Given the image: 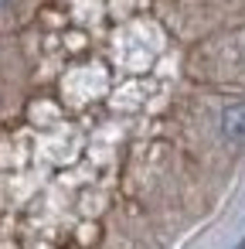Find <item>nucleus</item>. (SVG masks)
Masks as SVG:
<instances>
[{
    "mask_svg": "<svg viewBox=\"0 0 245 249\" xmlns=\"http://www.w3.org/2000/svg\"><path fill=\"white\" fill-rule=\"evenodd\" d=\"M221 133L231 143H245V103H235L221 113Z\"/></svg>",
    "mask_w": 245,
    "mask_h": 249,
    "instance_id": "f257e3e1",
    "label": "nucleus"
},
{
    "mask_svg": "<svg viewBox=\"0 0 245 249\" xmlns=\"http://www.w3.org/2000/svg\"><path fill=\"white\" fill-rule=\"evenodd\" d=\"M0 4H7V0H0Z\"/></svg>",
    "mask_w": 245,
    "mask_h": 249,
    "instance_id": "f03ea898",
    "label": "nucleus"
}]
</instances>
